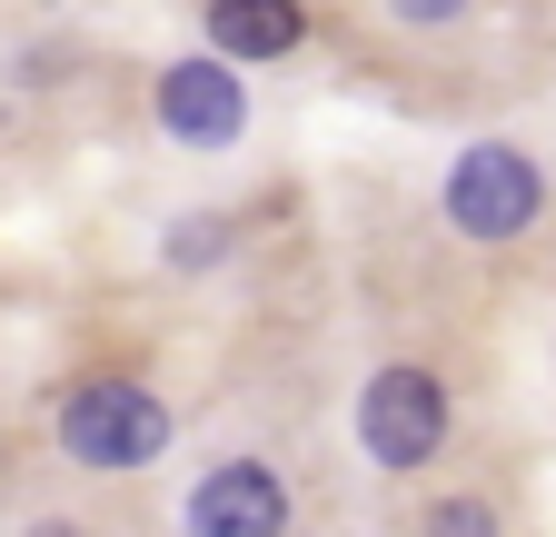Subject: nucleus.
Returning a JSON list of instances; mask_svg holds the SVG:
<instances>
[{"mask_svg":"<svg viewBox=\"0 0 556 537\" xmlns=\"http://www.w3.org/2000/svg\"><path fill=\"white\" fill-rule=\"evenodd\" d=\"M160 448H169L160 388H139V378H80V388L60 398V458L100 467V478H129V467H150Z\"/></svg>","mask_w":556,"mask_h":537,"instance_id":"obj_1","label":"nucleus"},{"mask_svg":"<svg viewBox=\"0 0 556 537\" xmlns=\"http://www.w3.org/2000/svg\"><path fill=\"white\" fill-rule=\"evenodd\" d=\"M358 448L378 458V467H428L438 448H447V388L428 378V369H378L368 378V398H358Z\"/></svg>","mask_w":556,"mask_h":537,"instance_id":"obj_2","label":"nucleus"},{"mask_svg":"<svg viewBox=\"0 0 556 537\" xmlns=\"http://www.w3.org/2000/svg\"><path fill=\"white\" fill-rule=\"evenodd\" d=\"M536 210H546V179H536V160L507 150V140H477V150L447 170V220H457L467 239H517Z\"/></svg>","mask_w":556,"mask_h":537,"instance_id":"obj_3","label":"nucleus"},{"mask_svg":"<svg viewBox=\"0 0 556 537\" xmlns=\"http://www.w3.org/2000/svg\"><path fill=\"white\" fill-rule=\"evenodd\" d=\"M160 129L179 150H229L249 129V90H239V60L199 50V60H169L160 71Z\"/></svg>","mask_w":556,"mask_h":537,"instance_id":"obj_4","label":"nucleus"},{"mask_svg":"<svg viewBox=\"0 0 556 537\" xmlns=\"http://www.w3.org/2000/svg\"><path fill=\"white\" fill-rule=\"evenodd\" d=\"M179 527L189 537H289V488H278V467L229 458V467H208V478L189 488Z\"/></svg>","mask_w":556,"mask_h":537,"instance_id":"obj_5","label":"nucleus"},{"mask_svg":"<svg viewBox=\"0 0 556 537\" xmlns=\"http://www.w3.org/2000/svg\"><path fill=\"white\" fill-rule=\"evenodd\" d=\"M308 40L299 0H208V50H239V60H289Z\"/></svg>","mask_w":556,"mask_h":537,"instance_id":"obj_6","label":"nucleus"},{"mask_svg":"<svg viewBox=\"0 0 556 537\" xmlns=\"http://www.w3.org/2000/svg\"><path fill=\"white\" fill-rule=\"evenodd\" d=\"M428 537H497V517H486L477 498H447V508L428 517Z\"/></svg>","mask_w":556,"mask_h":537,"instance_id":"obj_7","label":"nucleus"},{"mask_svg":"<svg viewBox=\"0 0 556 537\" xmlns=\"http://www.w3.org/2000/svg\"><path fill=\"white\" fill-rule=\"evenodd\" d=\"M388 11H397V21H417V30H438V21H457V11H467V0H388Z\"/></svg>","mask_w":556,"mask_h":537,"instance_id":"obj_8","label":"nucleus"},{"mask_svg":"<svg viewBox=\"0 0 556 537\" xmlns=\"http://www.w3.org/2000/svg\"><path fill=\"white\" fill-rule=\"evenodd\" d=\"M30 537H80V527H60V517H40V527H30Z\"/></svg>","mask_w":556,"mask_h":537,"instance_id":"obj_9","label":"nucleus"}]
</instances>
